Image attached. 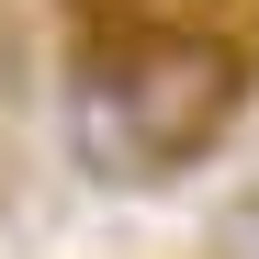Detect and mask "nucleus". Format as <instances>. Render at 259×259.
Returning a JSON list of instances; mask_svg holds the SVG:
<instances>
[{
  "label": "nucleus",
  "instance_id": "1",
  "mask_svg": "<svg viewBox=\"0 0 259 259\" xmlns=\"http://www.w3.org/2000/svg\"><path fill=\"white\" fill-rule=\"evenodd\" d=\"M91 57H102V79H113V113H124V136H136L147 181L181 169V158H203V147L237 124V102H248V57L226 46V34H192V23L113 34V46H91Z\"/></svg>",
  "mask_w": 259,
  "mask_h": 259
},
{
  "label": "nucleus",
  "instance_id": "2",
  "mask_svg": "<svg viewBox=\"0 0 259 259\" xmlns=\"http://www.w3.org/2000/svg\"><path fill=\"white\" fill-rule=\"evenodd\" d=\"M68 147H79L91 181H147V158H136V136H124V113H113L102 57H79V79H68Z\"/></svg>",
  "mask_w": 259,
  "mask_h": 259
}]
</instances>
